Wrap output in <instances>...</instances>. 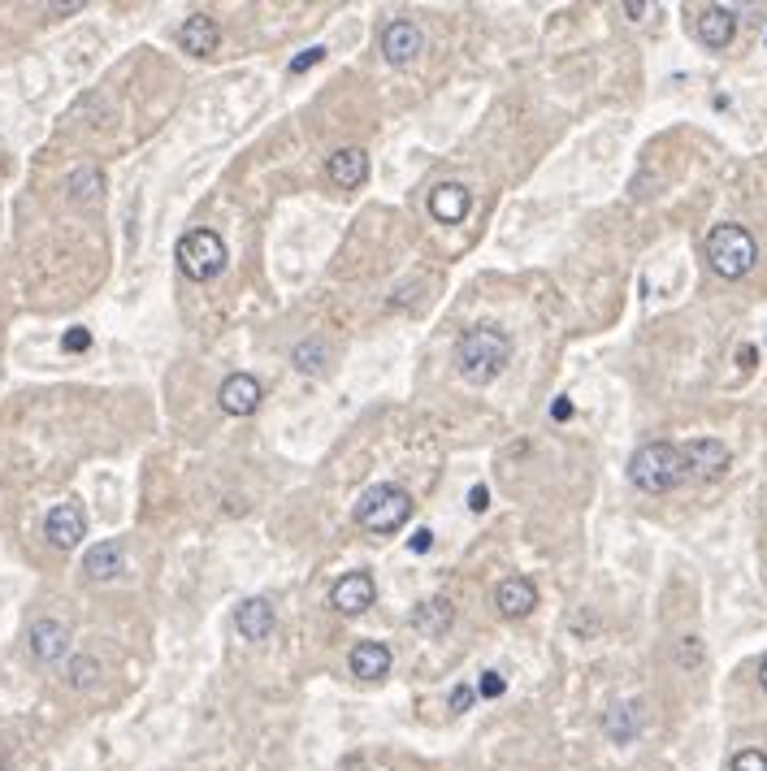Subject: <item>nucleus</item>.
Wrapping results in <instances>:
<instances>
[{
	"instance_id": "1",
	"label": "nucleus",
	"mask_w": 767,
	"mask_h": 771,
	"mask_svg": "<svg viewBox=\"0 0 767 771\" xmlns=\"http://www.w3.org/2000/svg\"><path fill=\"white\" fill-rule=\"evenodd\" d=\"M507 360H512V338H507L499 325H477V330H468L460 338V347H455V364H460V377L473 386H486L494 382Z\"/></svg>"
},
{
	"instance_id": "2",
	"label": "nucleus",
	"mask_w": 767,
	"mask_h": 771,
	"mask_svg": "<svg viewBox=\"0 0 767 771\" xmlns=\"http://www.w3.org/2000/svg\"><path fill=\"white\" fill-rule=\"evenodd\" d=\"M685 455L681 447H672V442H646V447L633 451L629 460V481L637 490L646 494H668L685 481Z\"/></svg>"
},
{
	"instance_id": "3",
	"label": "nucleus",
	"mask_w": 767,
	"mask_h": 771,
	"mask_svg": "<svg viewBox=\"0 0 767 771\" xmlns=\"http://www.w3.org/2000/svg\"><path fill=\"white\" fill-rule=\"evenodd\" d=\"M707 260H711V269L728 282L746 278V273L754 269V260H759V243H754V234L746 226L724 221V226H715L707 234Z\"/></svg>"
},
{
	"instance_id": "4",
	"label": "nucleus",
	"mask_w": 767,
	"mask_h": 771,
	"mask_svg": "<svg viewBox=\"0 0 767 771\" xmlns=\"http://www.w3.org/2000/svg\"><path fill=\"white\" fill-rule=\"evenodd\" d=\"M412 494L408 490H399V486H369L360 494V503H356V520H360V529H369V533H395L403 529L412 520Z\"/></svg>"
},
{
	"instance_id": "5",
	"label": "nucleus",
	"mask_w": 767,
	"mask_h": 771,
	"mask_svg": "<svg viewBox=\"0 0 767 771\" xmlns=\"http://www.w3.org/2000/svg\"><path fill=\"white\" fill-rule=\"evenodd\" d=\"M174 256H178V269L187 273L191 282H208V278H217V273L226 269V243H221L213 230L182 234L178 247H174Z\"/></svg>"
},
{
	"instance_id": "6",
	"label": "nucleus",
	"mask_w": 767,
	"mask_h": 771,
	"mask_svg": "<svg viewBox=\"0 0 767 771\" xmlns=\"http://www.w3.org/2000/svg\"><path fill=\"white\" fill-rule=\"evenodd\" d=\"M83 533H87V516L78 503H57L44 520V538L57 546V551H74V546L83 542Z\"/></svg>"
},
{
	"instance_id": "7",
	"label": "nucleus",
	"mask_w": 767,
	"mask_h": 771,
	"mask_svg": "<svg viewBox=\"0 0 767 771\" xmlns=\"http://www.w3.org/2000/svg\"><path fill=\"white\" fill-rule=\"evenodd\" d=\"M681 455H685V473H689V477H702V481L720 477L724 468H728V460H733L720 438H694V442H685V447H681Z\"/></svg>"
},
{
	"instance_id": "8",
	"label": "nucleus",
	"mask_w": 767,
	"mask_h": 771,
	"mask_svg": "<svg viewBox=\"0 0 767 771\" xmlns=\"http://www.w3.org/2000/svg\"><path fill=\"white\" fill-rule=\"evenodd\" d=\"M421 48H425V35H421V26L408 22V18H395L382 31V57L390 65H408L421 57Z\"/></svg>"
},
{
	"instance_id": "9",
	"label": "nucleus",
	"mask_w": 767,
	"mask_h": 771,
	"mask_svg": "<svg viewBox=\"0 0 767 771\" xmlns=\"http://www.w3.org/2000/svg\"><path fill=\"white\" fill-rule=\"evenodd\" d=\"M26 646H31V655H35L39 663H57V659H65V650H70V629H65L61 620L44 616V620L31 624V633H26Z\"/></svg>"
},
{
	"instance_id": "10",
	"label": "nucleus",
	"mask_w": 767,
	"mask_h": 771,
	"mask_svg": "<svg viewBox=\"0 0 767 771\" xmlns=\"http://www.w3.org/2000/svg\"><path fill=\"white\" fill-rule=\"evenodd\" d=\"M373 598H377V585H373L369 572H347V577L334 581L330 603L343 611V616H356V611H369V607H373Z\"/></svg>"
},
{
	"instance_id": "11",
	"label": "nucleus",
	"mask_w": 767,
	"mask_h": 771,
	"mask_svg": "<svg viewBox=\"0 0 767 771\" xmlns=\"http://www.w3.org/2000/svg\"><path fill=\"white\" fill-rule=\"evenodd\" d=\"M217 403H221V412H230V416H252L260 408V382L252 373H230L217 390Z\"/></svg>"
},
{
	"instance_id": "12",
	"label": "nucleus",
	"mask_w": 767,
	"mask_h": 771,
	"mask_svg": "<svg viewBox=\"0 0 767 771\" xmlns=\"http://www.w3.org/2000/svg\"><path fill=\"white\" fill-rule=\"evenodd\" d=\"M325 178L334 182V187H360L364 178H369V152L364 148H343V152H334L330 156V165H325Z\"/></svg>"
},
{
	"instance_id": "13",
	"label": "nucleus",
	"mask_w": 767,
	"mask_h": 771,
	"mask_svg": "<svg viewBox=\"0 0 767 771\" xmlns=\"http://www.w3.org/2000/svg\"><path fill=\"white\" fill-rule=\"evenodd\" d=\"M494 607H499L507 620H520L538 607V590H533V581H525V577H507V581H499V590H494Z\"/></svg>"
},
{
	"instance_id": "14",
	"label": "nucleus",
	"mask_w": 767,
	"mask_h": 771,
	"mask_svg": "<svg viewBox=\"0 0 767 771\" xmlns=\"http://www.w3.org/2000/svg\"><path fill=\"white\" fill-rule=\"evenodd\" d=\"M234 629H239L247 642H265L273 633V607L269 598H243L239 607H234Z\"/></svg>"
},
{
	"instance_id": "15",
	"label": "nucleus",
	"mask_w": 767,
	"mask_h": 771,
	"mask_svg": "<svg viewBox=\"0 0 767 771\" xmlns=\"http://www.w3.org/2000/svg\"><path fill=\"white\" fill-rule=\"evenodd\" d=\"M178 44L191 52V57H213L217 44H221V31H217V22L208 18V13H191L187 22H182V31H178Z\"/></svg>"
},
{
	"instance_id": "16",
	"label": "nucleus",
	"mask_w": 767,
	"mask_h": 771,
	"mask_svg": "<svg viewBox=\"0 0 767 771\" xmlns=\"http://www.w3.org/2000/svg\"><path fill=\"white\" fill-rule=\"evenodd\" d=\"M733 31H737V18L728 5H707L698 13V39L707 48H728L733 44Z\"/></svg>"
},
{
	"instance_id": "17",
	"label": "nucleus",
	"mask_w": 767,
	"mask_h": 771,
	"mask_svg": "<svg viewBox=\"0 0 767 771\" xmlns=\"http://www.w3.org/2000/svg\"><path fill=\"white\" fill-rule=\"evenodd\" d=\"M468 208H473V195H468V187H460V182H442V187L429 191V213H434L438 221H464L468 217Z\"/></svg>"
},
{
	"instance_id": "18",
	"label": "nucleus",
	"mask_w": 767,
	"mask_h": 771,
	"mask_svg": "<svg viewBox=\"0 0 767 771\" xmlns=\"http://www.w3.org/2000/svg\"><path fill=\"white\" fill-rule=\"evenodd\" d=\"M351 672L360 676V681H382V676L390 672V650L382 642H360L356 650H351Z\"/></svg>"
},
{
	"instance_id": "19",
	"label": "nucleus",
	"mask_w": 767,
	"mask_h": 771,
	"mask_svg": "<svg viewBox=\"0 0 767 771\" xmlns=\"http://www.w3.org/2000/svg\"><path fill=\"white\" fill-rule=\"evenodd\" d=\"M83 572H87V581H113L117 572H122V546L117 542L91 546V551L83 555Z\"/></svg>"
},
{
	"instance_id": "20",
	"label": "nucleus",
	"mask_w": 767,
	"mask_h": 771,
	"mask_svg": "<svg viewBox=\"0 0 767 771\" xmlns=\"http://www.w3.org/2000/svg\"><path fill=\"white\" fill-rule=\"evenodd\" d=\"M603 733L611 737V741H633L637 733H642V707L637 702H620V707H611L607 715H603Z\"/></svg>"
},
{
	"instance_id": "21",
	"label": "nucleus",
	"mask_w": 767,
	"mask_h": 771,
	"mask_svg": "<svg viewBox=\"0 0 767 771\" xmlns=\"http://www.w3.org/2000/svg\"><path fill=\"white\" fill-rule=\"evenodd\" d=\"M451 620H455V607H451V598H429V603L416 607V633H425V637H442L451 629Z\"/></svg>"
},
{
	"instance_id": "22",
	"label": "nucleus",
	"mask_w": 767,
	"mask_h": 771,
	"mask_svg": "<svg viewBox=\"0 0 767 771\" xmlns=\"http://www.w3.org/2000/svg\"><path fill=\"white\" fill-rule=\"evenodd\" d=\"M65 191H70L74 204H91V200H100V191H104V174L96 165H83L65 178Z\"/></svg>"
},
{
	"instance_id": "23",
	"label": "nucleus",
	"mask_w": 767,
	"mask_h": 771,
	"mask_svg": "<svg viewBox=\"0 0 767 771\" xmlns=\"http://www.w3.org/2000/svg\"><path fill=\"white\" fill-rule=\"evenodd\" d=\"M65 681H70V689H91V685L100 681V663L91 659V655L70 659V668H65Z\"/></svg>"
},
{
	"instance_id": "24",
	"label": "nucleus",
	"mask_w": 767,
	"mask_h": 771,
	"mask_svg": "<svg viewBox=\"0 0 767 771\" xmlns=\"http://www.w3.org/2000/svg\"><path fill=\"white\" fill-rule=\"evenodd\" d=\"M295 364H299V373H321L325 343H299V347H295Z\"/></svg>"
},
{
	"instance_id": "25",
	"label": "nucleus",
	"mask_w": 767,
	"mask_h": 771,
	"mask_svg": "<svg viewBox=\"0 0 767 771\" xmlns=\"http://www.w3.org/2000/svg\"><path fill=\"white\" fill-rule=\"evenodd\" d=\"M728 771H767V754L763 750H741V754H733V767Z\"/></svg>"
},
{
	"instance_id": "26",
	"label": "nucleus",
	"mask_w": 767,
	"mask_h": 771,
	"mask_svg": "<svg viewBox=\"0 0 767 771\" xmlns=\"http://www.w3.org/2000/svg\"><path fill=\"white\" fill-rule=\"evenodd\" d=\"M91 347V330H83V325H74V330H65L61 338V351H70V356H78V351H87Z\"/></svg>"
},
{
	"instance_id": "27",
	"label": "nucleus",
	"mask_w": 767,
	"mask_h": 771,
	"mask_svg": "<svg viewBox=\"0 0 767 771\" xmlns=\"http://www.w3.org/2000/svg\"><path fill=\"white\" fill-rule=\"evenodd\" d=\"M507 689V681L499 672H481V681H477V698H499Z\"/></svg>"
},
{
	"instance_id": "28",
	"label": "nucleus",
	"mask_w": 767,
	"mask_h": 771,
	"mask_svg": "<svg viewBox=\"0 0 767 771\" xmlns=\"http://www.w3.org/2000/svg\"><path fill=\"white\" fill-rule=\"evenodd\" d=\"M473 702H477V685H455L451 689V711H468V707H473Z\"/></svg>"
},
{
	"instance_id": "29",
	"label": "nucleus",
	"mask_w": 767,
	"mask_h": 771,
	"mask_svg": "<svg viewBox=\"0 0 767 771\" xmlns=\"http://www.w3.org/2000/svg\"><path fill=\"white\" fill-rule=\"evenodd\" d=\"M317 61H325V48H304V52H299V57L291 61V74H308Z\"/></svg>"
},
{
	"instance_id": "30",
	"label": "nucleus",
	"mask_w": 767,
	"mask_h": 771,
	"mask_svg": "<svg viewBox=\"0 0 767 771\" xmlns=\"http://www.w3.org/2000/svg\"><path fill=\"white\" fill-rule=\"evenodd\" d=\"M468 507H473V512L481 516V512L490 507V490H486V486H473V494H468Z\"/></svg>"
},
{
	"instance_id": "31",
	"label": "nucleus",
	"mask_w": 767,
	"mask_h": 771,
	"mask_svg": "<svg viewBox=\"0 0 767 771\" xmlns=\"http://www.w3.org/2000/svg\"><path fill=\"white\" fill-rule=\"evenodd\" d=\"M408 546H412V551H416V555H421V551H429V546H434V533H429V529H416V533H412V542H408Z\"/></svg>"
},
{
	"instance_id": "32",
	"label": "nucleus",
	"mask_w": 767,
	"mask_h": 771,
	"mask_svg": "<svg viewBox=\"0 0 767 771\" xmlns=\"http://www.w3.org/2000/svg\"><path fill=\"white\" fill-rule=\"evenodd\" d=\"M551 416H555V421H568V416H572V403H568V399H555V403H551Z\"/></svg>"
},
{
	"instance_id": "33",
	"label": "nucleus",
	"mask_w": 767,
	"mask_h": 771,
	"mask_svg": "<svg viewBox=\"0 0 767 771\" xmlns=\"http://www.w3.org/2000/svg\"><path fill=\"white\" fill-rule=\"evenodd\" d=\"M78 9H83V0H70V5H48L52 18H61V13H78Z\"/></svg>"
},
{
	"instance_id": "34",
	"label": "nucleus",
	"mask_w": 767,
	"mask_h": 771,
	"mask_svg": "<svg viewBox=\"0 0 767 771\" xmlns=\"http://www.w3.org/2000/svg\"><path fill=\"white\" fill-rule=\"evenodd\" d=\"M737 364H746V369H750V364H754V347H741V351H737Z\"/></svg>"
},
{
	"instance_id": "35",
	"label": "nucleus",
	"mask_w": 767,
	"mask_h": 771,
	"mask_svg": "<svg viewBox=\"0 0 767 771\" xmlns=\"http://www.w3.org/2000/svg\"><path fill=\"white\" fill-rule=\"evenodd\" d=\"M624 13H629V18H642L646 5H637V0H629V5H624Z\"/></svg>"
},
{
	"instance_id": "36",
	"label": "nucleus",
	"mask_w": 767,
	"mask_h": 771,
	"mask_svg": "<svg viewBox=\"0 0 767 771\" xmlns=\"http://www.w3.org/2000/svg\"><path fill=\"white\" fill-rule=\"evenodd\" d=\"M759 685H763V689H767V655H763V659H759Z\"/></svg>"
}]
</instances>
